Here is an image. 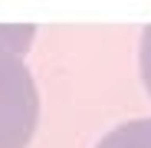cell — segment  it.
Segmentation results:
<instances>
[{"mask_svg":"<svg viewBox=\"0 0 151 148\" xmlns=\"http://www.w3.org/2000/svg\"><path fill=\"white\" fill-rule=\"evenodd\" d=\"M141 76L151 92V27H145V36H141Z\"/></svg>","mask_w":151,"mask_h":148,"instance_id":"obj_3","label":"cell"},{"mask_svg":"<svg viewBox=\"0 0 151 148\" xmlns=\"http://www.w3.org/2000/svg\"><path fill=\"white\" fill-rule=\"evenodd\" d=\"M36 30L0 27V148H27L40 122V92L23 63Z\"/></svg>","mask_w":151,"mask_h":148,"instance_id":"obj_1","label":"cell"},{"mask_svg":"<svg viewBox=\"0 0 151 148\" xmlns=\"http://www.w3.org/2000/svg\"><path fill=\"white\" fill-rule=\"evenodd\" d=\"M95 148H151V118L125 122L115 132H109Z\"/></svg>","mask_w":151,"mask_h":148,"instance_id":"obj_2","label":"cell"}]
</instances>
